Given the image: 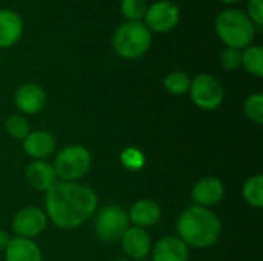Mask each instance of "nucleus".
Segmentation results:
<instances>
[{"label": "nucleus", "instance_id": "f257e3e1", "mask_svg": "<svg viewBox=\"0 0 263 261\" xmlns=\"http://www.w3.org/2000/svg\"><path fill=\"white\" fill-rule=\"evenodd\" d=\"M46 217L62 229L82 226L96 212V192L76 182H57L46 192Z\"/></svg>", "mask_w": 263, "mask_h": 261}, {"label": "nucleus", "instance_id": "f03ea898", "mask_svg": "<svg viewBox=\"0 0 263 261\" xmlns=\"http://www.w3.org/2000/svg\"><path fill=\"white\" fill-rule=\"evenodd\" d=\"M179 238L190 248H210L222 234V223L214 212L202 206L186 208L177 220Z\"/></svg>", "mask_w": 263, "mask_h": 261}, {"label": "nucleus", "instance_id": "7ed1b4c3", "mask_svg": "<svg viewBox=\"0 0 263 261\" xmlns=\"http://www.w3.org/2000/svg\"><path fill=\"white\" fill-rule=\"evenodd\" d=\"M214 29L227 48L239 51L250 46L256 35V25L243 11L239 9L222 11L214 22Z\"/></svg>", "mask_w": 263, "mask_h": 261}, {"label": "nucleus", "instance_id": "20e7f679", "mask_svg": "<svg viewBox=\"0 0 263 261\" xmlns=\"http://www.w3.org/2000/svg\"><path fill=\"white\" fill-rule=\"evenodd\" d=\"M151 31L142 22H125L112 37L114 51L126 60H134L146 54L151 46Z\"/></svg>", "mask_w": 263, "mask_h": 261}, {"label": "nucleus", "instance_id": "39448f33", "mask_svg": "<svg viewBox=\"0 0 263 261\" xmlns=\"http://www.w3.org/2000/svg\"><path fill=\"white\" fill-rule=\"evenodd\" d=\"M91 154L80 145H71L63 148L54 162V171L62 182H77L85 177L91 168Z\"/></svg>", "mask_w": 263, "mask_h": 261}, {"label": "nucleus", "instance_id": "423d86ee", "mask_svg": "<svg viewBox=\"0 0 263 261\" xmlns=\"http://www.w3.org/2000/svg\"><path fill=\"white\" fill-rule=\"evenodd\" d=\"M128 223V212L123 208L117 205L105 206L96 217V235L105 243H114L120 240L125 231L129 228Z\"/></svg>", "mask_w": 263, "mask_h": 261}, {"label": "nucleus", "instance_id": "0eeeda50", "mask_svg": "<svg viewBox=\"0 0 263 261\" xmlns=\"http://www.w3.org/2000/svg\"><path fill=\"white\" fill-rule=\"evenodd\" d=\"M191 100L196 106L205 111L217 109L225 97L222 83L211 74H199L191 80L190 85Z\"/></svg>", "mask_w": 263, "mask_h": 261}, {"label": "nucleus", "instance_id": "6e6552de", "mask_svg": "<svg viewBox=\"0 0 263 261\" xmlns=\"http://www.w3.org/2000/svg\"><path fill=\"white\" fill-rule=\"evenodd\" d=\"M145 26L154 32H168L174 29L180 20V9L170 0H159L146 8Z\"/></svg>", "mask_w": 263, "mask_h": 261}, {"label": "nucleus", "instance_id": "1a4fd4ad", "mask_svg": "<svg viewBox=\"0 0 263 261\" xmlns=\"http://www.w3.org/2000/svg\"><path fill=\"white\" fill-rule=\"evenodd\" d=\"M46 222L48 217L40 208L29 206L17 212L12 222V229L17 237L32 240L43 232V229L46 228Z\"/></svg>", "mask_w": 263, "mask_h": 261}, {"label": "nucleus", "instance_id": "9d476101", "mask_svg": "<svg viewBox=\"0 0 263 261\" xmlns=\"http://www.w3.org/2000/svg\"><path fill=\"white\" fill-rule=\"evenodd\" d=\"M223 195H225L223 183L216 177L200 178L191 191V197L196 206H202V208H208L220 203Z\"/></svg>", "mask_w": 263, "mask_h": 261}, {"label": "nucleus", "instance_id": "9b49d317", "mask_svg": "<svg viewBox=\"0 0 263 261\" xmlns=\"http://www.w3.org/2000/svg\"><path fill=\"white\" fill-rule=\"evenodd\" d=\"M120 240H122L123 252L133 260L142 261L151 252V237L142 228L137 226L128 228Z\"/></svg>", "mask_w": 263, "mask_h": 261}, {"label": "nucleus", "instance_id": "f8f14e48", "mask_svg": "<svg viewBox=\"0 0 263 261\" xmlns=\"http://www.w3.org/2000/svg\"><path fill=\"white\" fill-rule=\"evenodd\" d=\"M14 103H15L18 111L29 114V115H34L45 108L46 94H45L42 86H39L35 83H26L17 89L15 97H14Z\"/></svg>", "mask_w": 263, "mask_h": 261}, {"label": "nucleus", "instance_id": "ddd939ff", "mask_svg": "<svg viewBox=\"0 0 263 261\" xmlns=\"http://www.w3.org/2000/svg\"><path fill=\"white\" fill-rule=\"evenodd\" d=\"M190 248L179 237H165L153 248V261H188Z\"/></svg>", "mask_w": 263, "mask_h": 261}, {"label": "nucleus", "instance_id": "4468645a", "mask_svg": "<svg viewBox=\"0 0 263 261\" xmlns=\"http://www.w3.org/2000/svg\"><path fill=\"white\" fill-rule=\"evenodd\" d=\"M25 177L29 186L43 192H48L57 183V175L54 168L42 160H34L32 163H29L25 171Z\"/></svg>", "mask_w": 263, "mask_h": 261}, {"label": "nucleus", "instance_id": "2eb2a0df", "mask_svg": "<svg viewBox=\"0 0 263 261\" xmlns=\"http://www.w3.org/2000/svg\"><path fill=\"white\" fill-rule=\"evenodd\" d=\"M160 217H162L160 206L154 200H149V198H143V200L136 202L128 212L129 222L134 226L142 228V229L157 225Z\"/></svg>", "mask_w": 263, "mask_h": 261}, {"label": "nucleus", "instance_id": "dca6fc26", "mask_svg": "<svg viewBox=\"0 0 263 261\" xmlns=\"http://www.w3.org/2000/svg\"><path fill=\"white\" fill-rule=\"evenodd\" d=\"M23 149L26 155L35 160H42L54 152L55 138L48 131H32L23 140Z\"/></svg>", "mask_w": 263, "mask_h": 261}, {"label": "nucleus", "instance_id": "f3484780", "mask_svg": "<svg viewBox=\"0 0 263 261\" xmlns=\"http://www.w3.org/2000/svg\"><path fill=\"white\" fill-rule=\"evenodd\" d=\"M23 32L22 17L12 9H0V48L14 46Z\"/></svg>", "mask_w": 263, "mask_h": 261}, {"label": "nucleus", "instance_id": "a211bd4d", "mask_svg": "<svg viewBox=\"0 0 263 261\" xmlns=\"http://www.w3.org/2000/svg\"><path fill=\"white\" fill-rule=\"evenodd\" d=\"M5 258L6 261H42V252L32 240L15 237L11 238Z\"/></svg>", "mask_w": 263, "mask_h": 261}, {"label": "nucleus", "instance_id": "6ab92c4d", "mask_svg": "<svg viewBox=\"0 0 263 261\" xmlns=\"http://www.w3.org/2000/svg\"><path fill=\"white\" fill-rule=\"evenodd\" d=\"M242 66L254 77L263 75V49L262 46H247L242 52Z\"/></svg>", "mask_w": 263, "mask_h": 261}, {"label": "nucleus", "instance_id": "aec40b11", "mask_svg": "<svg viewBox=\"0 0 263 261\" xmlns=\"http://www.w3.org/2000/svg\"><path fill=\"white\" fill-rule=\"evenodd\" d=\"M243 198L245 202L253 208H262L263 206V177L260 174H256L250 177L243 185Z\"/></svg>", "mask_w": 263, "mask_h": 261}, {"label": "nucleus", "instance_id": "412c9836", "mask_svg": "<svg viewBox=\"0 0 263 261\" xmlns=\"http://www.w3.org/2000/svg\"><path fill=\"white\" fill-rule=\"evenodd\" d=\"M191 78L186 72L183 71H173L163 78V86L166 88L168 92L174 95H183L190 91Z\"/></svg>", "mask_w": 263, "mask_h": 261}, {"label": "nucleus", "instance_id": "4be33fe9", "mask_svg": "<svg viewBox=\"0 0 263 261\" xmlns=\"http://www.w3.org/2000/svg\"><path fill=\"white\" fill-rule=\"evenodd\" d=\"M5 128H6V132L15 140H25L26 135L31 132L28 120L23 115H18V114H14V115L8 117L6 122H5Z\"/></svg>", "mask_w": 263, "mask_h": 261}, {"label": "nucleus", "instance_id": "5701e85b", "mask_svg": "<svg viewBox=\"0 0 263 261\" xmlns=\"http://www.w3.org/2000/svg\"><path fill=\"white\" fill-rule=\"evenodd\" d=\"M146 0H122L120 11L128 22H140L146 12Z\"/></svg>", "mask_w": 263, "mask_h": 261}, {"label": "nucleus", "instance_id": "b1692460", "mask_svg": "<svg viewBox=\"0 0 263 261\" xmlns=\"http://www.w3.org/2000/svg\"><path fill=\"white\" fill-rule=\"evenodd\" d=\"M245 114L247 117L254 122L256 125H262L263 123V95L259 94H253L247 98L245 105H243Z\"/></svg>", "mask_w": 263, "mask_h": 261}, {"label": "nucleus", "instance_id": "393cba45", "mask_svg": "<svg viewBox=\"0 0 263 261\" xmlns=\"http://www.w3.org/2000/svg\"><path fill=\"white\" fill-rule=\"evenodd\" d=\"M120 158H122L123 166L128 168V169H131V171L140 169L145 165V155L137 148H126L122 152V157Z\"/></svg>", "mask_w": 263, "mask_h": 261}, {"label": "nucleus", "instance_id": "a878e982", "mask_svg": "<svg viewBox=\"0 0 263 261\" xmlns=\"http://www.w3.org/2000/svg\"><path fill=\"white\" fill-rule=\"evenodd\" d=\"M220 63L227 71H236L242 66V52L234 48H225L220 54Z\"/></svg>", "mask_w": 263, "mask_h": 261}, {"label": "nucleus", "instance_id": "bb28decb", "mask_svg": "<svg viewBox=\"0 0 263 261\" xmlns=\"http://www.w3.org/2000/svg\"><path fill=\"white\" fill-rule=\"evenodd\" d=\"M254 25L260 28L263 22V0H250L248 3V14H247Z\"/></svg>", "mask_w": 263, "mask_h": 261}, {"label": "nucleus", "instance_id": "cd10ccee", "mask_svg": "<svg viewBox=\"0 0 263 261\" xmlns=\"http://www.w3.org/2000/svg\"><path fill=\"white\" fill-rule=\"evenodd\" d=\"M9 242H11L9 235H8L5 231H2V229H0V252H5V251H6V248H8Z\"/></svg>", "mask_w": 263, "mask_h": 261}, {"label": "nucleus", "instance_id": "c85d7f7f", "mask_svg": "<svg viewBox=\"0 0 263 261\" xmlns=\"http://www.w3.org/2000/svg\"><path fill=\"white\" fill-rule=\"evenodd\" d=\"M223 3H227V5H233V3H237L239 0H222Z\"/></svg>", "mask_w": 263, "mask_h": 261}]
</instances>
